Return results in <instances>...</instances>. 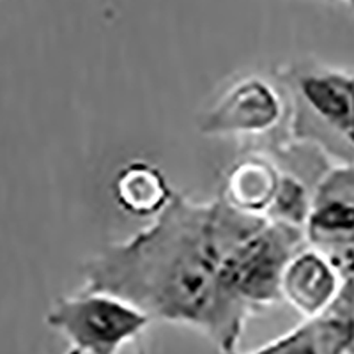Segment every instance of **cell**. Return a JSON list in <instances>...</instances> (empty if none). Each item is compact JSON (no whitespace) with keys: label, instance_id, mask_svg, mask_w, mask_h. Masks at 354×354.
I'll list each match as a JSON object with an SVG mask.
<instances>
[{"label":"cell","instance_id":"cell-1","mask_svg":"<svg viewBox=\"0 0 354 354\" xmlns=\"http://www.w3.org/2000/svg\"><path fill=\"white\" fill-rule=\"evenodd\" d=\"M262 220L221 197L202 202L176 194L151 225L85 261L82 289L124 299L151 321L192 328L218 353L236 351L255 315L230 296L223 270L234 245Z\"/></svg>","mask_w":354,"mask_h":354},{"label":"cell","instance_id":"cell-11","mask_svg":"<svg viewBox=\"0 0 354 354\" xmlns=\"http://www.w3.org/2000/svg\"><path fill=\"white\" fill-rule=\"evenodd\" d=\"M344 344L346 354H354V283L344 282L335 301L324 312Z\"/></svg>","mask_w":354,"mask_h":354},{"label":"cell","instance_id":"cell-4","mask_svg":"<svg viewBox=\"0 0 354 354\" xmlns=\"http://www.w3.org/2000/svg\"><path fill=\"white\" fill-rule=\"evenodd\" d=\"M289 105L283 88L252 75L230 85L202 117L207 137L261 138L271 135L287 119Z\"/></svg>","mask_w":354,"mask_h":354},{"label":"cell","instance_id":"cell-7","mask_svg":"<svg viewBox=\"0 0 354 354\" xmlns=\"http://www.w3.org/2000/svg\"><path fill=\"white\" fill-rule=\"evenodd\" d=\"M280 181L282 169L273 156L252 151L227 170L220 197L239 213L266 218L277 198Z\"/></svg>","mask_w":354,"mask_h":354},{"label":"cell","instance_id":"cell-12","mask_svg":"<svg viewBox=\"0 0 354 354\" xmlns=\"http://www.w3.org/2000/svg\"><path fill=\"white\" fill-rule=\"evenodd\" d=\"M330 261L333 262L335 270L338 271L344 282L354 283V245L344 246V248L326 252Z\"/></svg>","mask_w":354,"mask_h":354},{"label":"cell","instance_id":"cell-14","mask_svg":"<svg viewBox=\"0 0 354 354\" xmlns=\"http://www.w3.org/2000/svg\"><path fill=\"white\" fill-rule=\"evenodd\" d=\"M140 354H144V353H140Z\"/></svg>","mask_w":354,"mask_h":354},{"label":"cell","instance_id":"cell-6","mask_svg":"<svg viewBox=\"0 0 354 354\" xmlns=\"http://www.w3.org/2000/svg\"><path fill=\"white\" fill-rule=\"evenodd\" d=\"M344 280L324 252L306 245L287 264L282 277V301L305 319L322 315L342 289Z\"/></svg>","mask_w":354,"mask_h":354},{"label":"cell","instance_id":"cell-2","mask_svg":"<svg viewBox=\"0 0 354 354\" xmlns=\"http://www.w3.org/2000/svg\"><path fill=\"white\" fill-rule=\"evenodd\" d=\"M287 96L292 142L337 163L354 161V73L317 62H296L278 75Z\"/></svg>","mask_w":354,"mask_h":354},{"label":"cell","instance_id":"cell-10","mask_svg":"<svg viewBox=\"0 0 354 354\" xmlns=\"http://www.w3.org/2000/svg\"><path fill=\"white\" fill-rule=\"evenodd\" d=\"M312 195L314 186L296 174L282 170L280 188L266 220L305 229L306 218L312 207Z\"/></svg>","mask_w":354,"mask_h":354},{"label":"cell","instance_id":"cell-5","mask_svg":"<svg viewBox=\"0 0 354 354\" xmlns=\"http://www.w3.org/2000/svg\"><path fill=\"white\" fill-rule=\"evenodd\" d=\"M303 230L324 254L354 245V161L333 163L319 179Z\"/></svg>","mask_w":354,"mask_h":354},{"label":"cell","instance_id":"cell-8","mask_svg":"<svg viewBox=\"0 0 354 354\" xmlns=\"http://www.w3.org/2000/svg\"><path fill=\"white\" fill-rule=\"evenodd\" d=\"M112 195L119 209L138 218H156L163 213L174 192L163 170L144 160H133L117 170Z\"/></svg>","mask_w":354,"mask_h":354},{"label":"cell","instance_id":"cell-13","mask_svg":"<svg viewBox=\"0 0 354 354\" xmlns=\"http://www.w3.org/2000/svg\"><path fill=\"white\" fill-rule=\"evenodd\" d=\"M344 2H346V4H349L351 8H354V0H344Z\"/></svg>","mask_w":354,"mask_h":354},{"label":"cell","instance_id":"cell-9","mask_svg":"<svg viewBox=\"0 0 354 354\" xmlns=\"http://www.w3.org/2000/svg\"><path fill=\"white\" fill-rule=\"evenodd\" d=\"M218 354H346L337 330L324 315L305 319L301 324L248 353L239 349Z\"/></svg>","mask_w":354,"mask_h":354},{"label":"cell","instance_id":"cell-3","mask_svg":"<svg viewBox=\"0 0 354 354\" xmlns=\"http://www.w3.org/2000/svg\"><path fill=\"white\" fill-rule=\"evenodd\" d=\"M151 322L124 299L84 289L59 298L46 314V324L69 344L66 354H119Z\"/></svg>","mask_w":354,"mask_h":354}]
</instances>
